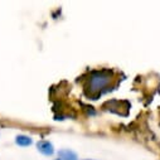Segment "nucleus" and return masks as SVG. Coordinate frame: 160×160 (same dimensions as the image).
I'll return each mask as SVG.
<instances>
[{
  "label": "nucleus",
  "mask_w": 160,
  "mask_h": 160,
  "mask_svg": "<svg viewBox=\"0 0 160 160\" xmlns=\"http://www.w3.org/2000/svg\"><path fill=\"white\" fill-rule=\"evenodd\" d=\"M37 149H38L39 152L46 155V156H52L56 152L54 145L49 140H39L37 142Z\"/></svg>",
  "instance_id": "f03ea898"
},
{
  "label": "nucleus",
  "mask_w": 160,
  "mask_h": 160,
  "mask_svg": "<svg viewBox=\"0 0 160 160\" xmlns=\"http://www.w3.org/2000/svg\"><path fill=\"white\" fill-rule=\"evenodd\" d=\"M85 160H92V159H85Z\"/></svg>",
  "instance_id": "39448f33"
},
{
  "label": "nucleus",
  "mask_w": 160,
  "mask_h": 160,
  "mask_svg": "<svg viewBox=\"0 0 160 160\" xmlns=\"http://www.w3.org/2000/svg\"><path fill=\"white\" fill-rule=\"evenodd\" d=\"M113 81V71L111 69H97L92 71L87 79V91L91 96L97 97L107 90L110 83Z\"/></svg>",
  "instance_id": "f257e3e1"
},
{
  "label": "nucleus",
  "mask_w": 160,
  "mask_h": 160,
  "mask_svg": "<svg viewBox=\"0 0 160 160\" xmlns=\"http://www.w3.org/2000/svg\"><path fill=\"white\" fill-rule=\"evenodd\" d=\"M15 144L18 146H22V148H27V146H30L33 144V139L28 135H17L15 138Z\"/></svg>",
  "instance_id": "20e7f679"
},
{
  "label": "nucleus",
  "mask_w": 160,
  "mask_h": 160,
  "mask_svg": "<svg viewBox=\"0 0 160 160\" xmlns=\"http://www.w3.org/2000/svg\"><path fill=\"white\" fill-rule=\"evenodd\" d=\"M57 155H58L57 160H78L77 154L71 149H61L57 152Z\"/></svg>",
  "instance_id": "7ed1b4c3"
}]
</instances>
